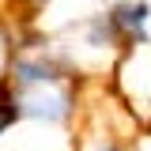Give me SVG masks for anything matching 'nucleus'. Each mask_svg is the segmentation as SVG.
<instances>
[{
	"label": "nucleus",
	"instance_id": "1",
	"mask_svg": "<svg viewBox=\"0 0 151 151\" xmlns=\"http://www.w3.org/2000/svg\"><path fill=\"white\" fill-rule=\"evenodd\" d=\"M15 121H38V125H72L87 79L68 68V60L53 49L49 38L27 34L15 42V53L8 64V76L0 83Z\"/></svg>",
	"mask_w": 151,
	"mask_h": 151
},
{
	"label": "nucleus",
	"instance_id": "2",
	"mask_svg": "<svg viewBox=\"0 0 151 151\" xmlns=\"http://www.w3.org/2000/svg\"><path fill=\"white\" fill-rule=\"evenodd\" d=\"M106 15H110L125 49L151 42V0H113L106 8Z\"/></svg>",
	"mask_w": 151,
	"mask_h": 151
},
{
	"label": "nucleus",
	"instance_id": "3",
	"mask_svg": "<svg viewBox=\"0 0 151 151\" xmlns=\"http://www.w3.org/2000/svg\"><path fill=\"white\" fill-rule=\"evenodd\" d=\"M53 0H0V12L15 23L19 30H30V23H34V15L42 12V8H49Z\"/></svg>",
	"mask_w": 151,
	"mask_h": 151
},
{
	"label": "nucleus",
	"instance_id": "4",
	"mask_svg": "<svg viewBox=\"0 0 151 151\" xmlns=\"http://www.w3.org/2000/svg\"><path fill=\"white\" fill-rule=\"evenodd\" d=\"M125 147H129V144H121L113 132H91L79 151H125Z\"/></svg>",
	"mask_w": 151,
	"mask_h": 151
}]
</instances>
